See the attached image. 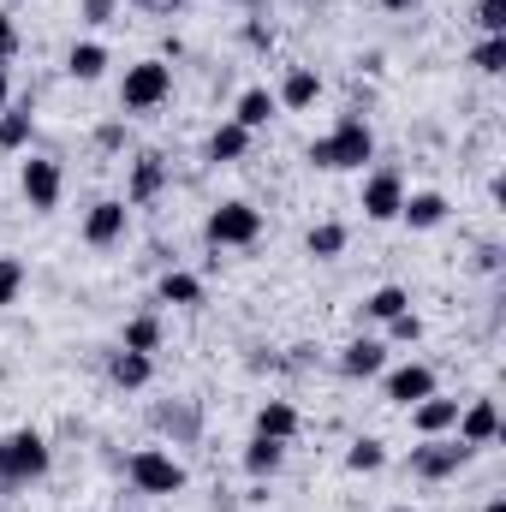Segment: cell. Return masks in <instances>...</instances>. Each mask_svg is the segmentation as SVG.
I'll return each instance as SVG.
<instances>
[{"label": "cell", "mask_w": 506, "mask_h": 512, "mask_svg": "<svg viewBox=\"0 0 506 512\" xmlns=\"http://www.w3.org/2000/svg\"><path fill=\"white\" fill-rule=\"evenodd\" d=\"M370 161H376V131L358 114H340V126L310 143V167H322V173H358Z\"/></svg>", "instance_id": "cell-1"}, {"label": "cell", "mask_w": 506, "mask_h": 512, "mask_svg": "<svg viewBox=\"0 0 506 512\" xmlns=\"http://www.w3.org/2000/svg\"><path fill=\"white\" fill-rule=\"evenodd\" d=\"M48 465H54V453H48V435H42V429H12V435H0V489L42 483Z\"/></svg>", "instance_id": "cell-2"}, {"label": "cell", "mask_w": 506, "mask_h": 512, "mask_svg": "<svg viewBox=\"0 0 506 512\" xmlns=\"http://www.w3.org/2000/svg\"><path fill=\"white\" fill-rule=\"evenodd\" d=\"M203 239H209L215 251L256 245V239H262V209H256V203H245V197H233V203L209 209V221H203Z\"/></svg>", "instance_id": "cell-3"}, {"label": "cell", "mask_w": 506, "mask_h": 512, "mask_svg": "<svg viewBox=\"0 0 506 512\" xmlns=\"http://www.w3.org/2000/svg\"><path fill=\"white\" fill-rule=\"evenodd\" d=\"M167 96H173V66L167 60H137V66H126V78H120V108L126 114H155Z\"/></svg>", "instance_id": "cell-4"}, {"label": "cell", "mask_w": 506, "mask_h": 512, "mask_svg": "<svg viewBox=\"0 0 506 512\" xmlns=\"http://www.w3.org/2000/svg\"><path fill=\"white\" fill-rule=\"evenodd\" d=\"M126 477H131L137 495H155V501L185 489V465H179L167 447H137V453L126 459Z\"/></svg>", "instance_id": "cell-5"}, {"label": "cell", "mask_w": 506, "mask_h": 512, "mask_svg": "<svg viewBox=\"0 0 506 512\" xmlns=\"http://www.w3.org/2000/svg\"><path fill=\"white\" fill-rule=\"evenodd\" d=\"M471 453H477V447H465L459 435H429L423 447H411V477L447 483V477H459V471L471 465Z\"/></svg>", "instance_id": "cell-6"}, {"label": "cell", "mask_w": 506, "mask_h": 512, "mask_svg": "<svg viewBox=\"0 0 506 512\" xmlns=\"http://www.w3.org/2000/svg\"><path fill=\"white\" fill-rule=\"evenodd\" d=\"M18 191H24V203H30L36 215H54V209H60V191H66V173H60V161H48V155H30V161L18 167Z\"/></svg>", "instance_id": "cell-7"}, {"label": "cell", "mask_w": 506, "mask_h": 512, "mask_svg": "<svg viewBox=\"0 0 506 512\" xmlns=\"http://www.w3.org/2000/svg\"><path fill=\"white\" fill-rule=\"evenodd\" d=\"M131 227V209L126 197H102V203H90V215H84V245H96V251H108V245H120Z\"/></svg>", "instance_id": "cell-8"}, {"label": "cell", "mask_w": 506, "mask_h": 512, "mask_svg": "<svg viewBox=\"0 0 506 512\" xmlns=\"http://www.w3.org/2000/svg\"><path fill=\"white\" fill-rule=\"evenodd\" d=\"M399 203H405V179H399L393 167H376V173L364 179V197H358V209H364L370 221H399Z\"/></svg>", "instance_id": "cell-9"}, {"label": "cell", "mask_w": 506, "mask_h": 512, "mask_svg": "<svg viewBox=\"0 0 506 512\" xmlns=\"http://www.w3.org/2000/svg\"><path fill=\"white\" fill-rule=\"evenodd\" d=\"M161 185H167V161H161L155 149H143V155L131 161V179H126V209H143V203H155V197H161Z\"/></svg>", "instance_id": "cell-10"}, {"label": "cell", "mask_w": 506, "mask_h": 512, "mask_svg": "<svg viewBox=\"0 0 506 512\" xmlns=\"http://www.w3.org/2000/svg\"><path fill=\"white\" fill-rule=\"evenodd\" d=\"M459 441L465 447H489L495 435H501V405L495 399H471V405H459Z\"/></svg>", "instance_id": "cell-11"}, {"label": "cell", "mask_w": 506, "mask_h": 512, "mask_svg": "<svg viewBox=\"0 0 506 512\" xmlns=\"http://www.w3.org/2000/svg\"><path fill=\"white\" fill-rule=\"evenodd\" d=\"M447 215H453V203H447L441 191H405V203H399V221H405L411 233H435Z\"/></svg>", "instance_id": "cell-12"}, {"label": "cell", "mask_w": 506, "mask_h": 512, "mask_svg": "<svg viewBox=\"0 0 506 512\" xmlns=\"http://www.w3.org/2000/svg\"><path fill=\"white\" fill-rule=\"evenodd\" d=\"M387 399H393V405H405V411H411V405H417V399H429V393H435V370H429V364H399V370H387Z\"/></svg>", "instance_id": "cell-13"}, {"label": "cell", "mask_w": 506, "mask_h": 512, "mask_svg": "<svg viewBox=\"0 0 506 512\" xmlns=\"http://www.w3.org/2000/svg\"><path fill=\"white\" fill-rule=\"evenodd\" d=\"M459 423V399H441V393H429V399H417L411 405V429L429 441V435H447Z\"/></svg>", "instance_id": "cell-14"}, {"label": "cell", "mask_w": 506, "mask_h": 512, "mask_svg": "<svg viewBox=\"0 0 506 512\" xmlns=\"http://www.w3.org/2000/svg\"><path fill=\"white\" fill-rule=\"evenodd\" d=\"M381 370H387V340H352L340 352V376H352V382H370Z\"/></svg>", "instance_id": "cell-15"}, {"label": "cell", "mask_w": 506, "mask_h": 512, "mask_svg": "<svg viewBox=\"0 0 506 512\" xmlns=\"http://www.w3.org/2000/svg\"><path fill=\"white\" fill-rule=\"evenodd\" d=\"M108 382L126 387V393L149 387V382H155V358H149V352H126V346H120V352L108 358Z\"/></svg>", "instance_id": "cell-16"}, {"label": "cell", "mask_w": 506, "mask_h": 512, "mask_svg": "<svg viewBox=\"0 0 506 512\" xmlns=\"http://www.w3.org/2000/svg\"><path fill=\"white\" fill-rule=\"evenodd\" d=\"M316 96H322V78H316L310 66H292L274 102H280V108H292V114H304V108H316Z\"/></svg>", "instance_id": "cell-17"}, {"label": "cell", "mask_w": 506, "mask_h": 512, "mask_svg": "<svg viewBox=\"0 0 506 512\" xmlns=\"http://www.w3.org/2000/svg\"><path fill=\"white\" fill-rule=\"evenodd\" d=\"M256 435H268V441H292V435H298V405H286V399H262V405H256Z\"/></svg>", "instance_id": "cell-18"}, {"label": "cell", "mask_w": 506, "mask_h": 512, "mask_svg": "<svg viewBox=\"0 0 506 512\" xmlns=\"http://www.w3.org/2000/svg\"><path fill=\"white\" fill-rule=\"evenodd\" d=\"M274 114H280V102H274V90H262V84H251V90L233 102V120H239L245 131H262Z\"/></svg>", "instance_id": "cell-19"}, {"label": "cell", "mask_w": 506, "mask_h": 512, "mask_svg": "<svg viewBox=\"0 0 506 512\" xmlns=\"http://www.w3.org/2000/svg\"><path fill=\"white\" fill-rule=\"evenodd\" d=\"M155 298H161V304H179V310H197V304H203V280L185 274V268H167L161 286H155Z\"/></svg>", "instance_id": "cell-20"}, {"label": "cell", "mask_w": 506, "mask_h": 512, "mask_svg": "<svg viewBox=\"0 0 506 512\" xmlns=\"http://www.w3.org/2000/svg\"><path fill=\"white\" fill-rule=\"evenodd\" d=\"M280 465H286V441H268V435H251V447H245V471H251L256 483L280 477Z\"/></svg>", "instance_id": "cell-21"}, {"label": "cell", "mask_w": 506, "mask_h": 512, "mask_svg": "<svg viewBox=\"0 0 506 512\" xmlns=\"http://www.w3.org/2000/svg\"><path fill=\"white\" fill-rule=\"evenodd\" d=\"M66 72H72L78 84H96V78L108 72V48H102V42H72V48H66Z\"/></svg>", "instance_id": "cell-22"}, {"label": "cell", "mask_w": 506, "mask_h": 512, "mask_svg": "<svg viewBox=\"0 0 506 512\" xmlns=\"http://www.w3.org/2000/svg\"><path fill=\"white\" fill-rule=\"evenodd\" d=\"M245 149H251V131L239 126V120L209 131V161H245Z\"/></svg>", "instance_id": "cell-23"}, {"label": "cell", "mask_w": 506, "mask_h": 512, "mask_svg": "<svg viewBox=\"0 0 506 512\" xmlns=\"http://www.w3.org/2000/svg\"><path fill=\"white\" fill-rule=\"evenodd\" d=\"M381 465H387V447H381L376 435H358V441L346 447V471H352V477H376Z\"/></svg>", "instance_id": "cell-24"}, {"label": "cell", "mask_w": 506, "mask_h": 512, "mask_svg": "<svg viewBox=\"0 0 506 512\" xmlns=\"http://www.w3.org/2000/svg\"><path fill=\"white\" fill-rule=\"evenodd\" d=\"M304 251L316 256V262H334V256L346 251V227H340V221H322V227H310V233H304Z\"/></svg>", "instance_id": "cell-25"}, {"label": "cell", "mask_w": 506, "mask_h": 512, "mask_svg": "<svg viewBox=\"0 0 506 512\" xmlns=\"http://www.w3.org/2000/svg\"><path fill=\"white\" fill-rule=\"evenodd\" d=\"M399 310H411V292H405V286H376V292L364 298V316H370V322H393Z\"/></svg>", "instance_id": "cell-26"}, {"label": "cell", "mask_w": 506, "mask_h": 512, "mask_svg": "<svg viewBox=\"0 0 506 512\" xmlns=\"http://www.w3.org/2000/svg\"><path fill=\"white\" fill-rule=\"evenodd\" d=\"M36 137V114L30 108H0V149H24Z\"/></svg>", "instance_id": "cell-27"}, {"label": "cell", "mask_w": 506, "mask_h": 512, "mask_svg": "<svg viewBox=\"0 0 506 512\" xmlns=\"http://www.w3.org/2000/svg\"><path fill=\"white\" fill-rule=\"evenodd\" d=\"M120 346H126V352H149V358H155V346H161V316H131L126 334H120Z\"/></svg>", "instance_id": "cell-28"}, {"label": "cell", "mask_w": 506, "mask_h": 512, "mask_svg": "<svg viewBox=\"0 0 506 512\" xmlns=\"http://www.w3.org/2000/svg\"><path fill=\"white\" fill-rule=\"evenodd\" d=\"M471 66H477L483 78H501L506 72V36H483V42L471 48Z\"/></svg>", "instance_id": "cell-29"}, {"label": "cell", "mask_w": 506, "mask_h": 512, "mask_svg": "<svg viewBox=\"0 0 506 512\" xmlns=\"http://www.w3.org/2000/svg\"><path fill=\"white\" fill-rule=\"evenodd\" d=\"M381 328H387V340H393V346H417V340H423V316H417V310H399V316H393V322H381Z\"/></svg>", "instance_id": "cell-30"}, {"label": "cell", "mask_w": 506, "mask_h": 512, "mask_svg": "<svg viewBox=\"0 0 506 512\" xmlns=\"http://www.w3.org/2000/svg\"><path fill=\"white\" fill-rule=\"evenodd\" d=\"M18 292H24V262L18 256H0V310L18 304Z\"/></svg>", "instance_id": "cell-31"}, {"label": "cell", "mask_w": 506, "mask_h": 512, "mask_svg": "<svg viewBox=\"0 0 506 512\" xmlns=\"http://www.w3.org/2000/svg\"><path fill=\"white\" fill-rule=\"evenodd\" d=\"M155 423H161V429H173V435H197V411H191V405H161V411H155Z\"/></svg>", "instance_id": "cell-32"}, {"label": "cell", "mask_w": 506, "mask_h": 512, "mask_svg": "<svg viewBox=\"0 0 506 512\" xmlns=\"http://www.w3.org/2000/svg\"><path fill=\"white\" fill-rule=\"evenodd\" d=\"M477 30L483 36H506V0H477Z\"/></svg>", "instance_id": "cell-33"}, {"label": "cell", "mask_w": 506, "mask_h": 512, "mask_svg": "<svg viewBox=\"0 0 506 512\" xmlns=\"http://www.w3.org/2000/svg\"><path fill=\"white\" fill-rule=\"evenodd\" d=\"M114 12H120V0H84V6H78L84 24H114Z\"/></svg>", "instance_id": "cell-34"}, {"label": "cell", "mask_w": 506, "mask_h": 512, "mask_svg": "<svg viewBox=\"0 0 506 512\" xmlns=\"http://www.w3.org/2000/svg\"><path fill=\"white\" fill-rule=\"evenodd\" d=\"M18 54V24H12V12H0V60H12Z\"/></svg>", "instance_id": "cell-35"}, {"label": "cell", "mask_w": 506, "mask_h": 512, "mask_svg": "<svg viewBox=\"0 0 506 512\" xmlns=\"http://www.w3.org/2000/svg\"><path fill=\"white\" fill-rule=\"evenodd\" d=\"M245 42H251V48H274V30H268V24H245Z\"/></svg>", "instance_id": "cell-36"}, {"label": "cell", "mask_w": 506, "mask_h": 512, "mask_svg": "<svg viewBox=\"0 0 506 512\" xmlns=\"http://www.w3.org/2000/svg\"><path fill=\"white\" fill-rule=\"evenodd\" d=\"M96 143H102V149H120V143H126V126H102L96 131Z\"/></svg>", "instance_id": "cell-37"}, {"label": "cell", "mask_w": 506, "mask_h": 512, "mask_svg": "<svg viewBox=\"0 0 506 512\" xmlns=\"http://www.w3.org/2000/svg\"><path fill=\"white\" fill-rule=\"evenodd\" d=\"M0 108H12V78H6V60H0Z\"/></svg>", "instance_id": "cell-38"}, {"label": "cell", "mask_w": 506, "mask_h": 512, "mask_svg": "<svg viewBox=\"0 0 506 512\" xmlns=\"http://www.w3.org/2000/svg\"><path fill=\"white\" fill-rule=\"evenodd\" d=\"M126 6H143V12H167V6H179V0H126Z\"/></svg>", "instance_id": "cell-39"}, {"label": "cell", "mask_w": 506, "mask_h": 512, "mask_svg": "<svg viewBox=\"0 0 506 512\" xmlns=\"http://www.w3.org/2000/svg\"><path fill=\"white\" fill-rule=\"evenodd\" d=\"M376 6H387V12H417L423 0H376Z\"/></svg>", "instance_id": "cell-40"}, {"label": "cell", "mask_w": 506, "mask_h": 512, "mask_svg": "<svg viewBox=\"0 0 506 512\" xmlns=\"http://www.w3.org/2000/svg\"><path fill=\"white\" fill-rule=\"evenodd\" d=\"M483 512H506V495H489V501H483Z\"/></svg>", "instance_id": "cell-41"}, {"label": "cell", "mask_w": 506, "mask_h": 512, "mask_svg": "<svg viewBox=\"0 0 506 512\" xmlns=\"http://www.w3.org/2000/svg\"><path fill=\"white\" fill-rule=\"evenodd\" d=\"M239 6H268V0H239Z\"/></svg>", "instance_id": "cell-42"}, {"label": "cell", "mask_w": 506, "mask_h": 512, "mask_svg": "<svg viewBox=\"0 0 506 512\" xmlns=\"http://www.w3.org/2000/svg\"><path fill=\"white\" fill-rule=\"evenodd\" d=\"M387 512H417V507H387Z\"/></svg>", "instance_id": "cell-43"}]
</instances>
